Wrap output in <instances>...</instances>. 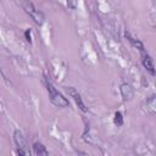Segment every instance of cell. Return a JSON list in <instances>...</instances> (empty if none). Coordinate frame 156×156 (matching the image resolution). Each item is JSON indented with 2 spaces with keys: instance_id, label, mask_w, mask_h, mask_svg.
Masks as SVG:
<instances>
[{
  "instance_id": "8",
  "label": "cell",
  "mask_w": 156,
  "mask_h": 156,
  "mask_svg": "<svg viewBox=\"0 0 156 156\" xmlns=\"http://www.w3.org/2000/svg\"><path fill=\"white\" fill-rule=\"evenodd\" d=\"M32 147H33V152H34L35 155H39V156H40V155H49V151L45 149V146H44L41 143H38V141H37V143L33 144Z\"/></svg>"
},
{
  "instance_id": "5",
  "label": "cell",
  "mask_w": 156,
  "mask_h": 156,
  "mask_svg": "<svg viewBox=\"0 0 156 156\" xmlns=\"http://www.w3.org/2000/svg\"><path fill=\"white\" fill-rule=\"evenodd\" d=\"M141 63L143 66L154 76L155 74V67H154V61L151 58L150 55H147L145 51H143V58H141Z\"/></svg>"
},
{
  "instance_id": "7",
  "label": "cell",
  "mask_w": 156,
  "mask_h": 156,
  "mask_svg": "<svg viewBox=\"0 0 156 156\" xmlns=\"http://www.w3.org/2000/svg\"><path fill=\"white\" fill-rule=\"evenodd\" d=\"M119 90H121V94H122V96H123L124 100H129V99L133 98V94H134L133 93V88L129 84H127V83L122 84L121 88H119Z\"/></svg>"
},
{
  "instance_id": "10",
  "label": "cell",
  "mask_w": 156,
  "mask_h": 156,
  "mask_svg": "<svg viewBox=\"0 0 156 156\" xmlns=\"http://www.w3.org/2000/svg\"><path fill=\"white\" fill-rule=\"evenodd\" d=\"M67 2V6L69 9H76L77 7V0H66Z\"/></svg>"
},
{
  "instance_id": "11",
  "label": "cell",
  "mask_w": 156,
  "mask_h": 156,
  "mask_svg": "<svg viewBox=\"0 0 156 156\" xmlns=\"http://www.w3.org/2000/svg\"><path fill=\"white\" fill-rule=\"evenodd\" d=\"M26 37H27V40L30 41V32L29 30H26Z\"/></svg>"
},
{
  "instance_id": "6",
  "label": "cell",
  "mask_w": 156,
  "mask_h": 156,
  "mask_svg": "<svg viewBox=\"0 0 156 156\" xmlns=\"http://www.w3.org/2000/svg\"><path fill=\"white\" fill-rule=\"evenodd\" d=\"M124 35H126V38H127V40L132 44V46H134V48H136V49H139L141 52L144 51V45H143V43L139 40V39H136V38H134L129 32H126L124 33Z\"/></svg>"
},
{
  "instance_id": "4",
  "label": "cell",
  "mask_w": 156,
  "mask_h": 156,
  "mask_svg": "<svg viewBox=\"0 0 156 156\" xmlns=\"http://www.w3.org/2000/svg\"><path fill=\"white\" fill-rule=\"evenodd\" d=\"M67 93H68V95L74 100V102L77 104V106L79 107V110L82 111V112H87L88 111V108L85 107V105H84V102H83V100H82V96H80V94L73 88V87H69V88H67Z\"/></svg>"
},
{
  "instance_id": "3",
  "label": "cell",
  "mask_w": 156,
  "mask_h": 156,
  "mask_svg": "<svg viewBox=\"0 0 156 156\" xmlns=\"http://www.w3.org/2000/svg\"><path fill=\"white\" fill-rule=\"evenodd\" d=\"M13 140H15V144L17 146L18 155H23V156L24 155H30V150H29L27 139H26V136L23 135V133L21 130H15V133H13Z\"/></svg>"
},
{
  "instance_id": "2",
  "label": "cell",
  "mask_w": 156,
  "mask_h": 156,
  "mask_svg": "<svg viewBox=\"0 0 156 156\" xmlns=\"http://www.w3.org/2000/svg\"><path fill=\"white\" fill-rule=\"evenodd\" d=\"M21 2H22V7H23L24 12H26L27 15H29L30 18H32L37 24L41 26V24L44 23V20H45V18H44V13H43L41 11H39V10L34 6V4L30 2L29 0H22Z\"/></svg>"
},
{
  "instance_id": "1",
  "label": "cell",
  "mask_w": 156,
  "mask_h": 156,
  "mask_svg": "<svg viewBox=\"0 0 156 156\" xmlns=\"http://www.w3.org/2000/svg\"><path fill=\"white\" fill-rule=\"evenodd\" d=\"M44 82H45V87H46V90L49 93V98H50L51 104L57 106V107H67L69 105L68 100L52 85V83L48 78H45Z\"/></svg>"
},
{
  "instance_id": "9",
  "label": "cell",
  "mask_w": 156,
  "mask_h": 156,
  "mask_svg": "<svg viewBox=\"0 0 156 156\" xmlns=\"http://www.w3.org/2000/svg\"><path fill=\"white\" fill-rule=\"evenodd\" d=\"M113 122H115V124H117V126H122V124H123V116H122V113H121L119 111H117V112L115 113Z\"/></svg>"
}]
</instances>
